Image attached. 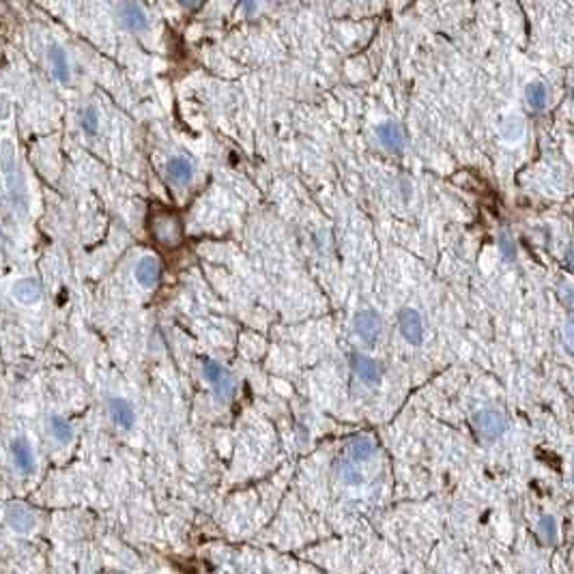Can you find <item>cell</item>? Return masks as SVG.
<instances>
[{
    "mask_svg": "<svg viewBox=\"0 0 574 574\" xmlns=\"http://www.w3.org/2000/svg\"><path fill=\"white\" fill-rule=\"evenodd\" d=\"M0 173H3V179H5L11 202L15 207L18 205L22 207L24 198H26V183H24V175L20 171L18 149H15L11 138L0 140Z\"/></svg>",
    "mask_w": 574,
    "mask_h": 574,
    "instance_id": "6da1fadb",
    "label": "cell"
},
{
    "mask_svg": "<svg viewBox=\"0 0 574 574\" xmlns=\"http://www.w3.org/2000/svg\"><path fill=\"white\" fill-rule=\"evenodd\" d=\"M202 373H205V379L209 381V385L213 387V392L220 400H228L232 396L234 381L222 363H218L213 359H205L202 361Z\"/></svg>",
    "mask_w": 574,
    "mask_h": 574,
    "instance_id": "7a4b0ae2",
    "label": "cell"
},
{
    "mask_svg": "<svg viewBox=\"0 0 574 574\" xmlns=\"http://www.w3.org/2000/svg\"><path fill=\"white\" fill-rule=\"evenodd\" d=\"M471 422H474L476 430L486 439V441H495V439H499L505 432V426H508L505 424L503 413L497 409H480L474 413Z\"/></svg>",
    "mask_w": 574,
    "mask_h": 574,
    "instance_id": "3957f363",
    "label": "cell"
},
{
    "mask_svg": "<svg viewBox=\"0 0 574 574\" xmlns=\"http://www.w3.org/2000/svg\"><path fill=\"white\" fill-rule=\"evenodd\" d=\"M5 521L13 531L28 533L37 525V514H35V510L30 508V505L18 501V503H11L9 508L5 510Z\"/></svg>",
    "mask_w": 574,
    "mask_h": 574,
    "instance_id": "277c9868",
    "label": "cell"
},
{
    "mask_svg": "<svg viewBox=\"0 0 574 574\" xmlns=\"http://www.w3.org/2000/svg\"><path fill=\"white\" fill-rule=\"evenodd\" d=\"M9 293L20 306H35L44 297V286L37 278H20L11 284Z\"/></svg>",
    "mask_w": 574,
    "mask_h": 574,
    "instance_id": "5b68a950",
    "label": "cell"
},
{
    "mask_svg": "<svg viewBox=\"0 0 574 574\" xmlns=\"http://www.w3.org/2000/svg\"><path fill=\"white\" fill-rule=\"evenodd\" d=\"M355 329L361 335V340H366L368 345H373L379 340L381 329H383V321L375 310H361L355 314Z\"/></svg>",
    "mask_w": 574,
    "mask_h": 574,
    "instance_id": "8992f818",
    "label": "cell"
},
{
    "mask_svg": "<svg viewBox=\"0 0 574 574\" xmlns=\"http://www.w3.org/2000/svg\"><path fill=\"white\" fill-rule=\"evenodd\" d=\"M398 325H400V333L404 335V340L409 345H420L422 335H424V325H422V316L418 310L413 308H404L398 314Z\"/></svg>",
    "mask_w": 574,
    "mask_h": 574,
    "instance_id": "52a82bcc",
    "label": "cell"
},
{
    "mask_svg": "<svg viewBox=\"0 0 574 574\" xmlns=\"http://www.w3.org/2000/svg\"><path fill=\"white\" fill-rule=\"evenodd\" d=\"M349 363L353 368V373L363 381V383H377L379 381V375H381V370H379V363L375 359H370L361 353H353L349 357Z\"/></svg>",
    "mask_w": 574,
    "mask_h": 574,
    "instance_id": "ba28073f",
    "label": "cell"
},
{
    "mask_svg": "<svg viewBox=\"0 0 574 574\" xmlns=\"http://www.w3.org/2000/svg\"><path fill=\"white\" fill-rule=\"evenodd\" d=\"M11 454H13V462L15 467L22 471V474L30 476L32 471H35L37 462H35V452H32L30 443L26 441V439H15V441L11 443Z\"/></svg>",
    "mask_w": 574,
    "mask_h": 574,
    "instance_id": "9c48e42d",
    "label": "cell"
},
{
    "mask_svg": "<svg viewBox=\"0 0 574 574\" xmlns=\"http://www.w3.org/2000/svg\"><path fill=\"white\" fill-rule=\"evenodd\" d=\"M119 20L121 24L127 28V30H133V32H138V30H145L147 28V15L142 11L140 5L136 3H125L119 7Z\"/></svg>",
    "mask_w": 574,
    "mask_h": 574,
    "instance_id": "30bf717a",
    "label": "cell"
},
{
    "mask_svg": "<svg viewBox=\"0 0 574 574\" xmlns=\"http://www.w3.org/2000/svg\"><path fill=\"white\" fill-rule=\"evenodd\" d=\"M166 175L175 185H187L194 177V166L187 157H173L166 166Z\"/></svg>",
    "mask_w": 574,
    "mask_h": 574,
    "instance_id": "8fae6325",
    "label": "cell"
},
{
    "mask_svg": "<svg viewBox=\"0 0 574 574\" xmlns=\"http://www.w3.org/2000/svg\"><path fill=\"white\" fill-rule=\"evenodd\" d=\"M133 274H136V280H138L140 286H145V288L155 286L157 280H159V262H157V258H153V256L140 258L136 269H133Z\"/></svg>",
    "mask_w": 574,
    "mask_h": 574,
    "instance_id": "7c38bea8",
    "label": "cell"
},
{
    "mask_svg": "<svg viewBox=\"0 0 574 574\" xmlns=\"http://www.w3.org/2000/svg\"><path fill=\"white\" fill-rule=\"evenodd\" d=\"M377 136H379L381 145H383L385 149L394 151V153L400 151V149L404 147V133H402L400 125L394 123V121H387V123L379 125V127H377Z\"/></svg>",
    "mask_w": 574,
    "mask_h": 574,
    "instance_id": "4fadbf2b",
    "label": "cell"
},
{
    "mask_svg": "<svg viewBox=\"0 0 574 574\" xmlns=\"http://www.w3.org/2000/svg\"><path fill=\"white\" fill-rule=\"evenodd\" d=\"M108 407H110V415L112 420L121 426V428H131L133 422H136V413H133V407L123 400V398H110L108 402Z\"/></svg>",
    "mask_w": 574,
    "mask_h": 574,
    "instance_id": "5bb4252c",
    "label": "cell"
},
{
    "mask_svg": "<svg viewBox=\"0 0 574 574\" xmlns=\"http://www.w3.org/2000/svg\"><path fill=\"white\" fill-rule=\"evenodd\" d=\"M347 454L355 462H363L368 458H373L375 454V441L370 436H353L347 443Z\"/></svg>",
    "mask_w": 574,
    "mask_h": 574,
    "instance_id": "9a60e30c",
    "label": "cell"
},
{
    "mask_svg": "<svg viewBox=\"0 0 574 574\" xmlns=\"http://www.w3.org/2000/svg\"><path fill=\"white\" fill-rule=\"evenodd\" d=\"M50 65H52V74L58 82H67L69 80V62H67V54L60 46H52L48 52Z\"/></svg>",
    "mask_w": 574,
    "mask_h": 574,
    "instance_id": "2e32d148",
    "label": "cell"
},
{
    "mask_svg": "<svg viewBox=\"0 0 574 574\" xmlns=\"http://www.w3.org/2000/svg\"><path fill=\"white\" fill-rule=\"evenodd\" d=\"M547 97H549V93L542 82H531L527 86V101H529L531 110H535V112L542 110L547 106Z\"/></svg>",
    "mask_w": 574,
    "mask_h": 574,
    "instance_id": "e0dca14e",
    "label": "cell"
},
{
    "mask_svg": "<svg viewBox=\"0 0 574 574\" xmlns=\"http://www.w3.org/2000/svg\"><path fill=\"white\" fill-rule=\"evenodd\" d=\"M50 430H52V436L56 439V441H60V443L72 441L74 430H72V424L67 422V420H62L58 415H52L50 418Z\"/></svg>",
    "mask_w": 574,
    "mask_h": 574,
    "instance_id": "ac0fdd59",
    "label": "cell"
},
{
    "mask_svg": "<svg viewBox=\"0 0 574 574\" xmlns=\"http://www.w3.org/2000/svg\"><path fill=\"white\" fill-rule=\"evenodd\" d=\"M499 248H501V254L508 258V260H514L516 258V248H514V241L510 237V232H501L499 234Z\"/></svg>",
    "mask_w": 574,
    "mask_h": 574,
    "instance_id": "d6986e66",
    "label": "cell"
},
{
    "mask_svg": "<svg viewBox=\"0 0 574 574\" xmlns=\"http://www.w3.org/2000/svg\"><path fill=\"white\" fill-rule=\"evenodd\" d=\"M538 529H540V533H542V538L547 540V542H553L555 535H557V525H555L553 516H545V519H540Z\"/></svg>",
    "mask_w": 574,
    "mask_h": 574,
    "instance_id": "ffe728a7",
    "label": "cell"
},
{
    "mask_svg": "<svg viewBox=\"0 0 574 574\" xmlns=\"http://www.w3.org/2000/svg\"><path fill=\"white\" fill-rule=\"evenodd\" d=\"M97 110L93 108V106H88L84 112H82V127H84V131L86 133H95L97 131Z\"/></svg>",
    "mask_w": 574,
    "mask_h": 574,
    "instance_id": "44dd1931",
    "label": "cell"
},
{
    "mask_svg": "<svg viewBox=\"0 0 574 574\" xmlns=\"http://www.w3.org/2000/svg\"><path fill=\"white\" fill-rule=\"evenodd\" d=\"M11 112V104H9V95L0 93V121H5Z\"/></svg>",
    "mask_w": 574,
    "mask_h": 574,
    "instance_id": "7402d4cb",
    "label": "cell"
},
{
    "mask_svg": "<svg viewBox=\"0 0 574 574\" xmlns=\"http://www.w3.org/2000/svg\"><path fill=\"white\" fill-rule=\"evenodd\" d=\"M566 342H568V349H570V342H572V340H570V323L566 325Z\"/></svg>",
    "mask_w": 574,
    "mask_h": 574,
    "instance_id": "603a6c76",
    "label": "cell"
}]
</instances>
